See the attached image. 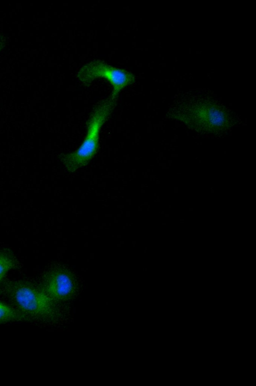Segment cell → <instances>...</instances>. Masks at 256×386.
Returning <instances> with one entry per match:
<instances>
[{"label": "cell", "instance_id": "5b68a950", "mask_svg": "<svg viewBox=\"0 0 256 386\" xmlns=\"http://www.w3.org/2000/svg\"><path fill=\"white\" fill-rule=\"evenodd\" d=\"M24 321L22 316L9 303L0 299V325Z\"/></svg>", "mask_w": 256, "mask_h": 386}, {"label": "cell", "instance_id": "8992f818", "mask_svg": "<svg viewBox=\"0 0 256 386\" xmlns=\"http://www.w3.org/2000/svg\"><path fill=\"white\" fill-rule=\"evenodd\" d=\"M16 259L8 249L0 250V283L4 280L7 273L16 266Z\"/></svg>", "mask_w": 256, "mask_h": 386}, {"label": "cell", "instance_id": "7a4b0ae2", "mask_svg": "<svg viewBox=\"0 0 256 386\" xmlns=\"http://www.w3.org/2000/svg\"><path fill=\"white\" fill-rule=\"evenodd\" d=\"M116 100L110 97L102 100L96 106L88 122L86 137L74 152L62 154L59 158L66 171L73 173L87 165L99 148L101 128L114 110Z\"/></svg>", "mask_w": 256, "mask_h": 386}, {"label": "cell", "instance_id": "52a82bcc", "mask_svg": "<svg viewBox=\"0 0 256 386\" xmlns=\"http://www.w3.org/2000/svg\"><path fill=\"white\" fill-rule=\"evenodd\" d=\"M4 46V40L0 37V50Z\"/></svg>", "mask_w": 256, "mask_h": 386}, {"label": "cell", "instance_id": "277c9868", "mask_svg": "<svg viewBox=\"0 0 256 386\" xmlns=\"http://www.w3.org/2000/svg\"><path fill=\"white\" fill-rule=\"evenodd\" d=\"M40 286L54 301L68 296L72 290L73 284L68 275L63 272H54L45 275Z\"/></svg>", "mask_w": 256, "mask_h": 386}, {"label": "cell", "instance_id": "3957f363", "mask_svg": "<svg viewBox=\"0 0 256 386\" xmlns=\"http://www.w3.org/2000/svg\"><path fill=\"white\" fill-rule=\"evenodd\" d=\"M76 77L84 85H89L98 78L106 79L112 86L110 97L114 100L123 89L135 81L134 76L130 72L100 60L92 61L84 66L77 73Z\"/></svg>", "mask_w": 256, "mask_h": 386}, {"label": "cell", "instance_id": "6da1fadb", "mask_svg": "<svg viewBox=\"0 0 256 386\" xmlns=\"http://www.w3.org/2000/svg\"><path fill=\"white\" fill-rule=\"evenodd\" d=\"M0 297L12 305L24 321L42 323L54 318V301L40 285L26 280L4 279L0 283Z\"/></svg>", "mask_w": 256, "mask_h": 386}]
</instances>
